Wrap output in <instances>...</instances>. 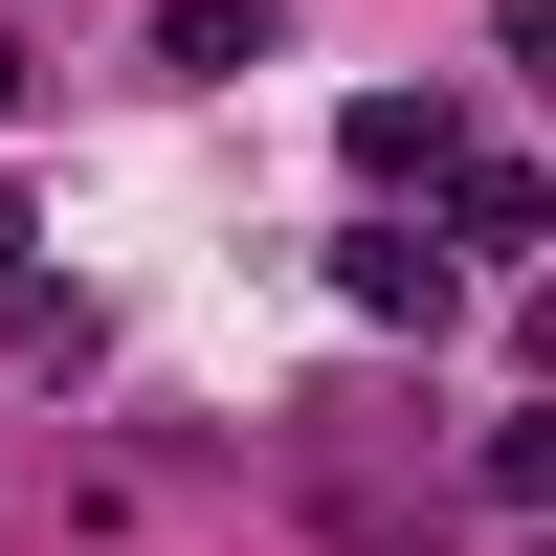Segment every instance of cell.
Returning a JSON list of instances; mask_svg holds the SVG:
<instances>
[{
    "label": "cell",
    "instance_id": "cell-4",
    "mask_svg": "<svg viewBox=\"0 0 556 556\" xmlns=\"http://www.w3.org/2000/svg\"><path fill=\"white\" fill-rule=\"evenodd\" d=\"M490 490H513V513H556V424H513V445H490Z\"/></svg>",
    "mask_w": 556,
    "mask_h": 556
},
{
    "label": "cell",
    "instance_id": "cell-5",
    "mask_svg": "<svg viewBox=\"0 0 556 556\" xmlns=\"http://www.w3.org/2000/svg\"><path fill=\"white\" fill-rule=\"evenodd\" d=\"M490 45H513V67H556V0H490Z\"/></svg>",
    "mask_w": 556,
    "mask_h": 556
},
{
    "label": "cell",
    "instance_id": "cell-3",
    "mask_svg": "<svg viewBox=\"0 0 556 556\" xmlns=\"http://www.w3.org/2000/svg\"><path fill=\"white\" fill-rule=\"evenodd\" d=\"M445 223H468V245H534L556 201H534V156H468V178H445Z\"/></svg>",
    "mask_w": 556,
    "mask_h": 556
},
{
    "label": "cell",
    "instance_id": "cell-6",
    "mask_svg": "<svg viewBox=\"0 0 556 556\" xmlns=\"http://www.w3.org/2000/svg\"><path fill=\"white\" fill-rule=\"evenodd\" d=\"M0 89H23V45H0Z\"/></svg>",
    "mask_w": 556,
    "mask_h": 556
},
{
    "label": "cell",
    "instance_id": "cell-2",
    "mask_svg": "<svg viewBox=\"0 0 556 556\" xmlns=\"http://www.w3.org/2000/svg\"><path fill=\"white\" fill-rule=\"evenodd\" d=\"M356 312L379 334H445V245H356Z\"/></svg>",
    "mask_w": 556,
    "mask_h": 556
},
{
    "label": "cell",
    "instance_id": "cell-1",
    "mask_svg": "<svg viewBox=\"0 0 556 556\" xmlns=\"http://www.w3.org/2000/svg\"><path fill=\"white\" fill-rule=\"evenodd\" d=\"M356 178H468V134H445V89H356Z\"/></svg>",
    "mask_w": 556,
    "mask_h": 556
}]
</instances>
